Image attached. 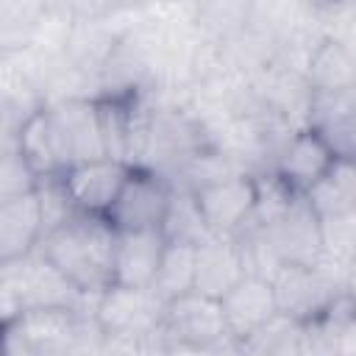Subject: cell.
I'll return each instance as SVG.
<instances>
[{"label":"cell","mask_w":356,"mask_h":356,"mask_svg":"<svg viewBox=\"0 0 356 356\" xmlns=\"http://www.w3.org/2000/svg\"><path fill=\"white\" fill-rule=\"evenodd\" d=\"M167 248L164 228L117 231L114 253V284L125 286H153L161 253Z\"/></svg>","instance_id":"cell-15"},{"label":"cell","mask_w":356,"mask_h":356,"mask_svg":"<svg viewBox=\"0 0 356 356\" xmlns=\"http://www.w3.org/2000/svg\"><path fill=\"white\" fill-rule=\"evenodd\" d=\"M303 78L309 92H353L356 89V50L337 36H323L306 58Z\"/></svg>","instance_id":"cell-16"},{"label":"cell","mask_w":356,"mask_h":356,"mask_svg":"<svg viewBox=\"0 0 356 356\" xmlns=\"http://www.w3.org/2000/svg\"><path fill=\"white\" fill-rule=\"evenodd\" d=\"M17 142V147L25 153V159L33 164V170L39 175H50V172H67L64 170V161L58 156V147H56V136H53V128H50V120H47V111L39 108L28 122H22L14 134H6Z\"/></svg>","instance_id":"cell-19"},{"label":"cell","mask_w":356,"mask_h":356,"mask_svg":"<svg viewBox=\"0 0 356 356\" xmlns=\"http://www.w3.org/2000/svg\"><path fill=\"white\" fill-rule=\"evenodd\" d=\"M36 184H39V172L25 159V153L17 147V142L6 136L3 159H0V200L28 195L36 189Z\"/></svg>","instance_id":"cell-24"},{"label":"cell","mask_w":356,"mask_h":356,"mask_svg":"<svg viewBox=\"0 0 356 356\" xmlns=\"http://www.w3.org/2000/svg\"><path fill=\"white\" fill-rule=\"evenodd\" d=\"M167 300L153 286L111 284L97 295L95 317L106 334L103 350H167L161 320Z\"/></svg>","instance_id":"cell-4"},{"label":"cell","mask_w":356,"mask_h":356,"mask_svg":"<svg viewBox=\"0 0 356 356\" xmlns=\"http://www.w3.org/2000/svg\"><path fill=\"white\" fill-rule=\"evenodd\" d=\"M58 156L64 161V170L81 161H92L106 153V142L100 134V120H97V100L95 97H58L47 100L44 106Z\"/></svg>","instance_id":"cell-6"},{"label":"cell","mask_w":356,"mask_h":356,"mask_svg":"<svg viewBox=\"0 0 356 356\" xmlns=\"http://www.w3.org/2000/svg\"><path fill=\"white\" fill-rule=\"evenodd\" d=\"M131 170H134V164L125 159L100 156L92 161L72 164L64 172V181H67V189H70V195L81 211L106 214L111 209V203L117 200Z\"/></svg>","instance_id":"cell-12"},{"label":"cell","mask_w":356,"mask_h":356,"mask_svg":"<svg viewBox=\"0 0 356 356\" xmlns=\"http://www.w3.org/2000/svg\"><path fill=\"white\" fill-rule=\"evenodd\" d=\"M47 11L44 0H0V42L3 50H19L31 44L36 22Z\"/></svg>","instance_id":"cell-22"},{"label":"cell","mask_w":356,"mask_h":356,"mask_svg":"<svg viewBox=\"0 0 356 356\" xmlns=\"http://www.w3.org/2000/svg\"><path fill=\"white\" fill-rule=\"evenodd\" d=\"M42 253L86 295H100L114 284L117 228L106 214L75 211L39 242Z\"/></svg>","instance_id":"cell-1"},{"label":"cell","mask_w":356,"mask_h":356,"mask_svg":"<svg viewBox=\"0 0 356 356\" xmlns=\"http://www.w3.org/2000/svg\"><path fill=\"white\" fill-rule=\"evenodd\" d=\"M281 264H317L323 259V217L312 200L298 192L286 211L261 228Z\"/></svg>","instance_id":"cell-10"},{"label":"cell","mask_w":356,"mask_h":356,"mask_svg":"<svg viewBox=\"0 0 356 356\" xmlns=\"http://www.w3.org/2000/svg\"><path fill=\"white\" fill-rule=\"evenodd\" d=\"M320 217L342 214L356 209V161L337 159L323 181H317L309 192H303Z\"/></svg>","instance_id":"cell-20"},{"label":"cell","mask_w":356,"mask_h":356,"mask_svg":"<svg viewBox=\"0 0 356 356\" xmlns=\"http://www.w3.org/2000/svg\"><path fill=\"white\" fill-rule=\"evenodd\" d=\"M195 192L197 209L209 225L211 234L220 236H236L253 214L256 206V178L248 172H228L222 178H214Z\"/></svg>","instance_id":"cell-9"},{"label":"cell","mask_w":356,"mask_h":356,"mask_svg":"<svg viewBox=\"0 0 356 356\" xmlns=\"http://www.w3.org/2000/svg\"><path fill=\"white\" fill-rule=\"evenodd\" d=\"M337 156L331 150V145L325 142V136L317 131V128H303V131H295L278 159H275V167L273 172L292 189V192H309L317 181H323L328 175V170L334 167Z\"/></svg>","instance_id":"cell-11"},{"label":"cell","mask_w":356,"mask_h":356,"mask_svg":"<svg viewBox=\"0 0 356 356\" xmlns=\"http://www.w3.org/2000/svg\"><path fill=\"white\" fill-rule=\"evenodd\" d=\"M72 306L95 309L97 295L81 292L36 245L31 253L0 261V312L3 323L14 320L28 309Z\"/></svg>","instance_id":"cell-3"},{"label":"cell","mask_w":356,"mask_h":356,"mask_svg":"<svg viewBox=\"0 0 356 356\" xmlns=\"http://www.w3.org/2000/svg\"><path fill=\"white\" fill-rule=\"evenodd\" d=\"M248 273L245 253L236 236L211 234L197 245V270H195V292L222 300Z\"/></svg>","instance_id":"cell-13"},{"label":"cell","mask_w":356,"mask_h":356,"mask_svg":"<svg viewBox=\"0 0 356 356\" xmlns=\"http://www.w3.org/2000/svg\"><path fill=\"white\" fill-rule=\"evenodd\" d=\"M106 334L95 309L47 306L28 309L3 323L6 356H56L75 350H103Z\"/></svg>","instance_id":"cell-2"},{"label":"cell","mask_w":356,"mask_h":356,"mask_svg":"<svg viewBox=\"0 0 356 356\" xmlns=\"http://www.w3.org/2000/svg\"><path fill=\"white\" fill-rule=\"evenodd\" d=\"M64 8L75 19H106L111 11H117L114 0H64Z\"/></svg>","instance_id":"cell-25"},{"label":"cell","mask_w":356,"mask_h":356,"mask_svg":"<svg viewBox=\"0 0 356 356\" xmlns=\"http://www.w3.org/2000/svg\"><path fill=\"white\" fill-rule=\"evenodd\" d=\"M222 312L228 320V331L242 342L270 317L278 314L273 278L259 273H245V278L222 298Z\"/></svg>","instance_id":"cell-14"},{"label":"cell","mask_w":356,"mask_h":356,"mask_svg":"<svg viewBox=\"0 0 356 356\" xmlns=\"http://www.w3.org/2000/svg\"><path fill=\"white\" fill-rule=\"evenodd\" d=\"M170 200H172V181L153 167L134 164L131 175L125 178L106 217L117 231L161 228L170 211Z\"/></svg>","instance_id":"cell-7"},{"label":"cell","mask_w":356,"mask_h":356,"mask_svg":"<svg viewBox=\"0 0 356 356\" xmlns=\"http://www.w3.org/2000/svg\"><path fill=\"white\" fill-rule=\"evenodd\" d=\"M195 270H197V245L184 239H167V248L161 253L153 289L164 298H181L195 289Z\"/></svg>","instance_id":"cell-18"},{"label":"cell","mask_w":356,"mask_h":356,"mask_svg":"<svg viewBox=\"0 0 356 356\" xmlns=\"http://www.w3.org/2000/svg\"><path fill=\"white\" fill-rule=\"evenodd\" d=\"M136 3H142V0H114L117 8H131V6H136Z\"/></svg>","instance_id":"cell-27"},{"label":"cell","mask_w":356,"mask_h":356,"mask_svg":"<svg viewBox=\"0 0 356 356\" xmlns=\"http://www.w3.org/2000/svg\"><path fill=\"white\" fill-rule=\"evenodd\" d=\"M161 334L167 350H214L222 348L225 342H239L228 331L222 300L195 289L167 300Z\"/></svg>","instance_id":"cell-5"},{"label":"cell","mask_w":356,"mask_h":356,"mask_svg":"<svg viewBox=\"0 0 356 356\" xmlns=\"http://www.w3.org/2000/svg\"><path fill=\"white\" fill-rule=\"evenodd\" d=\"M273 289L281 314L309 323L334 303L345 284L320 264H281L273 275Z\"/></svg>","instance_id":"cell-8"},{"label":"cell","mask_w":356,"mask_h":356,"mask_svg":"<svg viewBox=\"0 0 356 356\" xmlns=\"http://www.w3.org/2000/svg\"><path fill=\"white\" fill-rule=\"evenodd\" d=\"M42 242V209L36 189L0 200V261L31 253Z\"/></svg>","instance_id":"cell-17"},{"label":"cell","mask_w":356,"mask_h":356,"mask_svg":"<svg viewBox=\"0 0 356 356\" xmlns=\"http://www.w3.org/2000/svg\"><path fill=\"white\" fill-rule=\"evenodd\" d=\"M345 292L356 300V259L348 264V275H345Z\"/></svg>","instance_id":"cell-26"},{"label":"cell","mask_w":356,"mask_h":356,"mask_svg":"<svg viewBox=\"0 0 356 356\" xmlns=\"http://www.w3.org/2000/svg\"><path fill=\"white\" fill-rule=\"evenodd\" d=\"M36 197H39V209H42V236L50 234L53 228H58L61 222H67L75 211H81L67 189L64 172H50V175H39L36 184Z\"/></svg>","instance_id":"cell-23"},{"label":"cell","mask_w":356,"mask_h":356,"mask_svg":"<svg viewBox=\"0 0 356 356\" xmlns=\"http://www.w3.org/2000/svg\"><path fill=\"white\" fill-rule=\"evenodd\" d=\"M303 331H306V323L278 312L261 328H256L250 337H245L239 342V350H253V353H303Z\"/></svg>","instance_id":"cell-21"}]
</instances>
